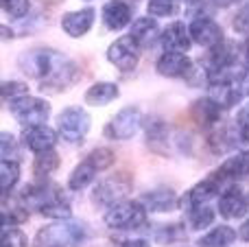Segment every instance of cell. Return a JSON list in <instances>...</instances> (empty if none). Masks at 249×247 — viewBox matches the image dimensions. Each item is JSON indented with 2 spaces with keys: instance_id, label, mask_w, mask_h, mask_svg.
Returning a JSON list of instances; mask_svg holds the SVG:
<instances>
[{
  "instance_id": "cell-1",
  "label": "cell",
  "mask_w": 249,
  "mask_h": 247,
  "mask_svg": "<svg viewBox=\"0 0 249 247\" xmlns=\"http://www.w3.org/2000/svg\"><path fill=\"white\" fill-rule=\"evenodd\" d=\"M18 68L29 79L39 81V90L64 92L81 79V68L55 48H29L20 53Z\"/></svg>"
},
{
  "instance_id": "cell-2",
  "label": "cell",
  "mask_w": 249,
  "mask_h": 247,
  "mask_svg": "<svg viewBox=\"0 0 249 247\" xmlns=\"http://www.w3.org/2000/svg\"><path fill=\"white\" fill-rule=\"evenodd\" d=\"M88 241V228L81 221L61 219L37 230L35 247H83Z\"/></svg>"
},
{
  "instance_id": "cell-3",
  "label": "cell",
  "mask_w": 249,
  "mask_h": 247,
  "mask_svg": "<svg viewBox=\"0 0 249 247\" xmlns=\"http://www.w3.org/2000/svg\"><path fill=\"white\" fill-rule=\"evenodd\" d=\"M146 214L149 212L140 204V199H123L105 210L103 221L109 230H118V232L140 230V228L146 226Z\"/></svg>"
},
{
  "instance_id": "cell-4",
  "label": "cell",
  "mask_w": 249,
  "mask_h": 247,
  "mask_svg": "<svg viewBox=\"0 0 249 247\" xmlns=\"http://www.w3.org/2000/svg\"><path fill=\"white\" fill-rule=\"evenodd\" d=\"M92 127V116L81 105H68L57 114V131L59 138L68 144H83Z\"/></svg>"
},
{
  "instance_id": "cell-5",
  "label": "cell",
  "mask_w": 249,
  "mask_h": 247,
  "mask_svg": "<svg viewBox=\"0 0 249 247\" xmlns=\"http://www.w3.org/2000/svg\"><path fill=\"white\" fill-rule=\"evenodd\" d=\"M144 125V116H142L140 107L136 105H127V107L118 109L103 127V136L107 140H118V142H124V140H131L133 136L140 131V127Z\"/></svg>"
},
{
  "instance_id": "cell-6",
  "label": "cell",
  "mask_w": 249,
  "mask_h": 247,
  "mask_svg": "<svg viewBox=\"0 0 249 247\" xmlns=\"http://www.w3.org/2000/svg\"><path fill=\"white\" fill-rule=\"evenodd\" d=\"M51 103L42 96H22V99H16L9 103V114L13 116V121L20 123L22 127L29 125H42L51 118Z\"/></svg>"
},
{
  "instance_id": "cell-7",
  "label": "cell",
  "mask_w": 249,
  "mask_h": 247,
  "mask_svg": "<svg viewBox=\"0 0 249 247\" xmlns=\"http://www.w3.org/2000/svg\"><path fill=\"white\" fill-rule=\"evenodd\" d=\"M131 188H133V179L129 177L127 173H118V175H112V177H105L103 182H99L94 186V191H92V204L107 210L109 206L127 199Z\"/></svg>"
},
{
  "instance_id": "cell-8",
  "label": "cell",
  "mask_w": 249,
  "mask_h": 247,
  "mask_svg": "<svg viewBox=\"0 0 249 247\" xmlns=\"http://www.w3.org/2000/svg\"><path fill=\"white\" fill-rule=\"evenodd\" d=\"M140 53H142V48L138 46L129 35H123V37L114 39V42L109 44L105 57H107V61L118 70V72L129 74L138 68V64H140Z\"/></svg>"
},
{
  "instance_id": "cell-9",
  "label": "cell",
  "mask_w": 249,
  "mask_h": 247,
  "mask_svg": "<svg viewBox=\"0 0 249 247\" xmlns=\"http://www.w3.org/2000/svg\"><path fill=\"white\" fill-rule=\"evenodd\" d=\"M228 186V184L221 179V175L216 173H210L208 177H203L201 182H197L195 186H190L188 191L184 193V197H181V208L188 210L193 208V206H201V204H208L210 199H216V197L223 193V188Z\"/></svg>"
},
{
  "instance_id": "cell-10",
  "label": "cell",
  "mask_w": 249,
  "mask_h": 247,
  "mask_svg": "<svg viewBox=\"0 0 249 247\" xmlns=\"http://www.w3.org/2000/svg\"><path fill=\"white\" fill-rule=\"evenodd\" d=\"M155 70H158L160 77L166 79H190L197 72L195 61L186 53H177V51H164L155 61Z\"/></svg>"
},
{
  "instance_id": "cell-11",
  "label": "cell",
  "mask_w": 249,
  "mask_h": 247,
  "mask_svg": "<svg viewBox=\"0 0 249 247\" xmlns=\"http://www.w3.org/2000/svg\"><path fill=\"white\" fill-rule=\"evenodd\" d=\"M188 29H190L193 44H197V46H201V48H208V51L219 46L225 39L223 26L216 20H212L210 16H195L193 22L188 24Z\"/></svg>"
},
{
  "instance_id": "cell-12",
  "label": "cell",
  "mask_w": 249,
  "mask_h": 247,
  "mask_svg": "<svg viewBox=\"0 0 249 247\" xmlns=\"http://www.w3.org/2000/svg\"><path fill=\"white\" fill-rule=\"evenodd\" d=\"M57 140H59V131L48 127L46 123L22 127V134H20L22 147L29 149L31 153H42V151H48V149H55Z\"/></svg>"
},
{
  "instance_id": "cell-13",
  "label": "cell",
  "mask_w": 249,
  "mask_h": 247,
  "mask_svg": "<svg viewBox=\"0 0 249 247\" xmlns=\"http://www.w3.org/2000/svg\"><path fill=\"white\" fill-rule=\"evenodd\" d=\"M208 96L214 99L223 109H232L245 96V79H228V81L208 83Z\"/></svg>"
},
{
  "instance_id": "cell-14",
  "label": "cell",
  "mask_w": 249,
  "mask_h": 247,
  "mask_svg": "<svg viewBox=\"0 0 249 247\" xmlns=\"http://www.w3.org/2000/svg\"><path fill=\"white\" fill-rule=\"evenodd\" d=\"M101 20H103V26L107 31H118L131 26V22L136 20L133 16V4H129L127 0H107L101 9Z\"/></svg>"
},
{
  "instance_id": "cell-15",
  "label": "cell",
  "mask_w": 249,
  "mask_h": 247,
  "mask_svg": "<svg viewBox=\"0 0 249 247\" xmlns=\"http://www.w3.org/2000/svg\"><path fill=\"white\" fill-rule=\"evenodd\" d=\"M219 214L223 219H241L249 210V197L238 184H228L219 195Z\"/></svg>"
},
{
  "instance_id": "cell-16",
  "label": "cell",
  "mask_w": 249,
  "mask_h": 247,
  "mask_svg": "<svg viewBox=\"0 0 249 247\" xmlns=\"http://www.w3.org/2000/svg\"><path fill=\"white\" fill-rule=\"evenodd\" d=\"M96 22V9L94 7H81L74 9V11H68L61 16V31H64L68 37H83L92 31Z\"/></svg>"
},
{
  "instance_id": "cell-17",
  "label": "cell",
  "mask_w": 249,
  "mask_h": 247,
  "mask_svg": "<svg viewBox=\"0 0 249 247\" xmlns=\"http://www.w3.org/2000/svg\"><path fill=\"white\" fill-rule=\"evenodd\" d=\"M140 204L146 208V212H175L177 208H181V197H177V193L171 188H153L142 193Z\"/></svg>"
},
{
  "instance_id": "cell-18",
  "label": "cell",
  "mask_w": 249,
  "mask_h": 247,
  "mask_svg": "<svg viewBox=\"0 0 249 247\" xmlns=\"http://www.w3.org/2000/svg\"><path fill=\"white\" fill-rule=\"evenodd\" d=\"M223 112L225 109L221 107L214 99H210V96L197 99L193 105H190V116H193L195 123L206 131H210V129H214L216 125H221V114Z\"/></svg>"
},
{
  "instance_id": "cell-19",
  "label": "cell",
  "mask_w": 249,
  "mask_h": 247,
  "mask_svg": "<svg viewBox=\"0 0 249 247\" xmlns=\"http://www.w3.org/2000/svg\"><path fill=\"white\" fill-rule=\"evenodd\" d=\"M164 51H177V53H188L193 46V37H190V29L181 20H175L166 24L160 35Z\"/></svg>"
},
{
  "instance_id": "cell-20",
  "label": "cell",
  "mask_w": 249,
  "mask_h": 247,
  "mask_svg": "<svg viewBox=\"0 0 249 247\" xmlns=\"http://www.w3.org/2000/svg\"><path fill=\"white\" fill-rule=\"evenodd\" d=\"M144 138H146V147L158 156H166L168 153V125L162 121L160 116H151L144 121Z\"/></svg>"
},
{
  "instance_id": "cell-21",
  "label": "cell",
  "mask_w": 249,
  "mask_h": 247,
  "mask_svg": "<svg viewBox=\"0 0 249 247\" xmlns=\"http://www.w3.org/2000/svg\"><path fill=\"white\" fill-rule=\"evenodd\" d=\"M216 173L221 175V179L225 184H238L243 179H249V149L238 151L232 158L223 160L221 166L216 169Z\"/></svg>"
},
{
  "instance_id": "cell-22",
  "label": "cell",
  "mask_w": 249,
  "mask_h": 247,
  "mask_svg": "<svg viewBox=\"0 0 249 247\" xmlns=\"http://www.w3.org/2000/svg\"><path fill=\"white\" fill-rule=\"evenodd\" d=\"M127 35L140 48H146V46H151V44L158 42L160 35H162V31H160V24L153 16H142V18H136V20L131 22Z\"/></svg>"
},
{
  "instance_id": "cell-23",
  "label": "cell",
  "mask_w": 249,
  "mask_h": 247,
  "mask_svg": "<svg viewBox=\"0 0 249 247\" xmlns=\"http://www.w3.org/2000/svg\"><path fill=\"white\" fill-rule=\"evenodd\" d=\"M121 96V88L114 81H96L83 94V103L90 107H105Z\"/></svg>"
},
{
  "instance_id": "cell-24",
  "label": "cell",
  "mask_w": 249,
  "mask_h": 247,
  "mask_svg": "<svg viewBox=\"0 0 249 247\" xmlns=\"http://www.w3.org/2000/svg\"><path fill=\"white\" fill-rule=\"evenodd\" d=\"M238 232L234 230L228 223H221V226H214L208 234H203L199 239V247H232L234 241H236Z\"/></svg>"
},
{
  "instance_id": "cell-25",
  "label": "cell",
  "mask_w": 249,
  "mask_h": 247,
  "mask_svg": "<svg viewBox=\"0 0 249 247\" xmlns=\"http://www.w3.org/2000/svg\"><path fill=\"white\" fill-rule=\"evenodd\" d=\"M96 175H99V171L94 169V166L90 164V162L83 158V162H79L77 166H74L72 171H70L68 175V188L74 193L79 191H86L88 186H92L96 179Z\"/></svg>"
},
{
  "instance_id": "cell-26",
  "label": "cell",
  "mask_w": 249,
  "mask_h": 247,
  "mask_svg": "<svg viewBox=\"0 0 249 247\" xmlns=\"http://www.w3.org/2000/svg\"><path fill=\"white\" fill-rule=\"evenodd\" d=\"M59 164H61L59 153H57L55 149H48V151L35 153V158H33V166H31V171H33L35 179H48L57 169H59Z\"/></svg>"
},
{
  "instance_id": "cell-27",
  "label": "cell",
  "mask_w": 249,
  "mask_h": 247,
  "mask_svg": "<svg viewBox=\"0 0 249 247\" xmlns=\"http://www.w3.org/2000/svg\"><path fill=\"white\" fill-rule=\"evenodd\" d=\"M20 160H0V191H2V197L11 195L13 188L20 182Z\"/></svg>"
},
{
  "instance_id": "cell-28",
  "label": "cell",
  "mask_w": 249,
  "mask_h": 247,
  "mask_svg": "<svg viewBox=\"0 0 249 247\" xmlns=\"http://www.w3.org/2000/svg\"><path fill=\"white\" fill-rule=\"evenodd\" d=\"M186 217H188L190 230H206V228H210L214 223L216 212L208 204H201V206H193V208L186 210Z\"/></svg>"
},
{
  "instance_id": "cell-29",
  "label": "cell",
  "mask_w": 249,
  "mask_h": 247,
  "mask_svg": "<svg viewBox=\"0 0 249 247\" xmlns=\"http://www.w3.org/2000/svg\"><path fill=\"white\" fill-rule=\"evenodd\" d=\"M86 160L101 173V171H107V169L114 166V162H116V153H114L109 147H96L88 153Z\"/></svg>"
},
{
  "instance_id": "cell-30",
  "label": "cell",
  "mask_w": 249,
  "mask_h": 247,
  "mask_svg": "<svg viewBox=\"0 0 249 247\" xmlns=\"http://www.w3.org/2000/svg\"><path fill=\"white\" fill-rule=\"evenodd\" d=\"M186 239V232H184V226L181 223H168V226H158L155 230V241L160 245H171V243H177V241Z\"/></svg>"
},
{
  "instance_id": "cell-31",
  "label": "cell",
  "mask_w": 249,
  "mask_h": 247,
  "mask_svg": "<svg viewBox=\"0 0 249 247\" xmlns=\"http://www.w3.org/2000/svg\"><path fill=\"white\" fill-rule=\"evenodd\" d=\"M29 221V210H26L24 204H18V206H11L2 208V228H20L22 223Z\"/></svg>"
},
{
  "instance_id": "cell-32",
  "label": "cell",
  "mask_w": 249,
  "mask_h": 247,
  "mask_svg": "<svg viewBox=\"0 0 249 247\" xmlns=\"http://www.w3.org/2000/svg\"><path fill=\"white\" fill-rule=\"evenodd\" d=\"M0 94H2V103H11V101L29 94V86H26V81H20V79H9V81H2Z\"/></svg>"
},
{
  "instance_id": "cell-33",
  "label": "cell",
  "mask_w": 249,
  "mask_h": 247,
  "mask_svg": "<svg viewBox=\"0 0 249 247\" xmlns=\"http://www.w3.org/2000/svg\"><path fill=\"white\" fill-rule=\"evenodd\" d=\"M177 13V0H146V16L171 18Z\"/></svg>"
},
{
  "instance_id": "cell-34",
  "label": "cell",
  "mask_w": 249,
  "mask_h": 247,
  "mask_svg": "<svg viewBox=\"0 0 249 247\" xmlns=\"http://www.w3.org/2000/svg\"><path fill=\"white\" fill-rule=\"evenodd\" d=\"M234 134L238 144H249V105H243L236 114V121H232Z\"/></svg>"
},
{
  "instance_id": "cell-35",
  "label": "cell",
  "mask_w": 249,
  "mask_h": 247,
  "mask_svg": "<svg viewBox=\"0 0 249 247\" xmlns=\"http://www.w3.org/2000/svg\"><path fill=\"white\" fill-rule=\"evenodd\" d=\"M2 13L11 20H22L31 11V0H0Z\"/></svg>"
},
{
  "instance_id": "cell-36",
  "label": "cell",
  "mask_w": 249,
  "mask_h": 247,
  "mask_svg": "<svg viewBox=\"0 0 249 247\" xmlns=\"http://www.w3.org/2000/svg\"><path fill=\"white\" fill-rule=\"evenodd\" d=\"M0 153H2V160H20V144L22 142H18L16 140V136L13 134H9V131H2L0 134Z\"/></svg>"
},
{
  "instance_id": "cell-37",
  "label": "cell",
  "mask_w": 249,
  "mask_h": 247,
  "mask_svg": "<svg viewBox=\"0 0 249 247\" xmlns=\"http://www.w3.org/2000/svg\"><path fill=\"white\" fill-rule=\"evenodd\" d=\"M2 247H29V236L20 228H2Z\"/></svg>"
},
{
  "instance_id": "cell-38",
  "label": "cell",
  "mask_w": 249,
  "mask_h": 247,
  "mask_svg": "<svg viewBox=\"0 0 249 247\" xmlns=\"http://www.w3.org/2000/svg\"><path fill=\"white\" fill-rule=\"evenodd\" d=\"M232 29L236 31L238 35H245V37H249V0H247V2H243L241 9L234 13Z\"/></svg>"
},
{
  "instance_id": "cell-39",
  "label": "cell",
  "mask_w": 249,
  "mask_h": 247,
  "mask_svg": "<svg viewBox=\"0 0 249 247\" xmlns=\"http://www.w3.org/2000/svg\"><path fill=\"white\" fill-rule=\"evenodd\" d=\"M241 2H245V0H210V4L216 7V9H230V7L241 4Z\"/></svg>"
},
{
  "instance_id": "cell-40",
  "label": "cell",
  "mask_w": 249,
  "mask_h": 247,
  "mask_svg": "<svg viewBox=\"0 0 249 247\" xmlns=\"http://www.w3.org/2000/svg\"><path fill=\"white\" fill-rule=\"evenodd\" d=\"M121 247H151V243L144 239H129V241H123Z\"/></svg>"
},
{
  "instance_id": "cell-41",
  "label": "cell",
  "mask_w": 249,
  "mask_h": 247,
  "mask_svg": "<svg viewBox=\"0 0 249 247\" xmlns=\"http://www.w3.org/2000/svg\"><path fill=\"white\" fill-rule=\"evenodd\" d=\"M241 55H243V68H245L247 74H249V37H245V44H243V48H241Z\"/></svg>"
},
{
  "instance_id": "cell-42",
  "label": "cell",
  "mask_w": 249,
  "mask_h": 247,
  "mask_svg": "<svg viewBox=\"0 0 249 247\" xmlns=\"http://www.w3.org/2000/svg\"><path fill=\"white\" fill-rule=\"evenodd\" d=\"M238 239H241L243 243H249V219L243 221V226L238 228Z\"/></svg>"
},
{
  "instance_id": "cell-43",
  "label": "cell",
  "mask_w": 249,
  "mask_h": 247,
  "mask_svg": "<svg viewBox=\"0 0 249 247\" xmlns=\"http://www.w3.org/2000/svg\"><path fill=\"white\" fill-rule=\"evenodd\" d=\"M184 2L188 4V7H193V4H199V2H201V0H184Z\"/></svg>"
},
{
  "instance_id": "cell-44",
  "label": "cell",
  "mask_w": 249,
  "mask_h": 247,
  "mask_svg": "<svg viewBox=\"0 0 249 247\" xmlns=\"http://www.w3.org/2000/svg\"><path fill=\"white\" fill-rule=\"evenodd\" d=\"M245 94L249 96V74H247V77H245Z\"/></svg>"
}]
</instances>
